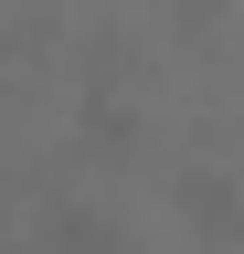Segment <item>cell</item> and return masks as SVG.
Masks as SVG:
<instances>
[{
    "instance_id": "6da1fadb",
    "label": "cell",
    "mask_w": 244,
    "mask_h": 254,
    "mask_svg": "<svg viewBox=\"0 0 244 254\" xmlns=\"http://www.w3.org/2000/svg\"><path fill=\"white\" fill-rule=\"evenodd\" d=\"M170 212H180L191 244H244V180L212 170V159H191V170L170 180Z\"/></svg>"
},
{
    "instance_id": "5b68a950",
    "label": "cell",
    "mask_w": 244,
    "mask_h": 254,
    "mask_svg": "<svg viewBox=\"0 0 244 254\" xmlns=\"http://www.w3.org/2000/svg\"><path fill=\"white\" fill-rule=\"evenodd\" d=\"M0 254H11V222H0Z\"/></svg>"
},
{
    "instance_id": "7a4b0ae2",
    "label": "cell",
    "mask_w": 244,
    "mask_h": 254,
    "mask_svg": "<svg viewBox=\"0 0 244 254\" xmlns=\"http://www.w3.org/2000/svg\"><path fill=\"white\" fill-rule=\"evenodd\" d=\"M43 244H53V254H138L106 212H85V201H75V212H53V222H43Z\"/></svg>"
},
{
    "instance_id": "277c9868",
    "label": "cell",
    "mask_w": 244,
    "mask_h": 254,
    "mask_svg": "<svg viewBox=\"0 0 244 254\" xmlns=\"http://www.w3.org/2000/svg\"><path fill=\"white\" fill-rule=\"evenodd\" d=\"M170 21L180 32H223V0H170Z\"/></svg>"
},
{
    "instance_id": "3957f363",
    "label": "cell",
    "mask_w": 244,
    "mask_h": 254,
    "mask_svg": "<svg viewBox=\"0 0 244 254\" xmlns=\"http://www.w3.org/2000/svg\"><path fill=\"white\" fill-rule=\"evenodd\" d=\"M128 127H138L128 106H85V148H96V159H128V148H138Z\"/></svg>"
}]
</instances>
